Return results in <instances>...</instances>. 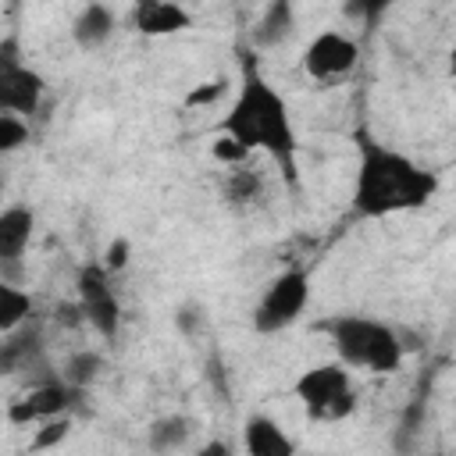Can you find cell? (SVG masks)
<instances>
[{
    "mask_svg": "<svg viewBox=\"0 0 456 456\" xmlns=\"http://www.w3.org/2000/svg\"><path fill=\"white\" fill-rule=\"evenodd\" d=\"M128 256H132V246H128V239H121V235H118V239H110V242H107V249H103V260H100V264H103L110 274H118V271H125V267H128Z\"/></svg>",
    "mask_w": 456,
    "mask_h": 456,
    "instance_id": "27",
    "label": "cell"
},
{
    "mask_svg": "<svg viewBox=\"0 0 456 456\" xmlns=\"http://www.w3.org/2000/svg\"><path fill=\"white\" fill-rule=\"evenodd\" d=\"M192 438V417L185 413H160L146 428V445L153 452H175Z\"/></svg>",
    "mask_w": 456,
    "mask_h": 456,
    "instance_id": "16",
    "label": "cell"
},
{
    "mask_svg": "<svg viewBox=\"0 0 456 456\" xmlns=\"http://www.w3.org/2000/svg\"><path fill=\"white\" fill-rule=\"evenodd\" d=\"M438 189L435 171L420 167L413 157L356 132V182H353V214L356 217H392L420 210Z\"/></svg>",
    "mask_w": 456,
    "mask_h": 456,
    "instance_id": "2",
    "label": "cell"
},
{
    "mask_svg": "<svg viewBox=\"0 0 456 456\" xmlns=\"http://www.w3.org/2000/svg\"><path fill=\"white\" fill-rule=\"evenodd\" d=\"M192 25V14L178 0H135L132 28L139 36H178Z\"/></svg>",
    "mask_w": 456,
    "mask_h": 456,
    "instance_id": "10",
    "label": "cell"
},
{
    "mask_svg": "<svg viewBox=\"0 0 456 456\" xmlns=\"http://www.w3.org/2000/svg\"><path fill=\"white\" fill-rule=\"evenodd\" d=\"M356 64H360L356 39L346 36V32H335V28L317 32L306 43V50H303V71L314 82H321V86H331L338 78H349L356 71Z\"/></svg>",
    "mask_w": 456,
    "mask_h": 456,
    "instance_id": "7",
    "label": "cell"
},
{
    "mask_svg": "<svg viewBox=\"0 0 456 456\" xmlns=\"http://www.w3.org/2000/svg\"><path fill=\"white\" fill-rule=\"evenodd\" d=\"M36 363H43V338L39 331H14L0 342V378L7 374H28Z\"/></svg>",
    "mask_w": 456,
    "mask_h": 456,
    "instance_id": "15",
    "label": "cell"
},
{
    "mask_svg": "<svg viewBox=\"0 0 456 456\" xmlns=\"http://www.w3.org/2000/svg\"><path fill=\"white\" fill-rule=\"evenodd\" d=\"M242 449L249 456H292L296 452V442L281 431L278 420L264 417V413H253L242 428Z\"/></svg>",
    "mask_w": 456,
    "mask_h": 456,
    "instance_id": "12",
    "label": "cell"
},
{
    "mask_svg": "<svg viewBox=\"0 0 456 456\" xmlns=\"http://www.w3.org/2000/svg\"><path fill=\"white\" fill-rule=\"evenodd\" d=\"M221 135L235 139L242 150L249 153H267L281 175L289 178V185H299V142H296V125L289 114L285 96L264 78V71L256 68V57L242 50V78L235 89V100L228 107V114L217 125Z\"/></svg>",
    "mask_w": 456,
    "mask_h": 456,
    "instance_id": "1",
    "label": "cell"
},
{
    "mask_svg": "<svg viewBox=\"0 0 456 456\" xmlns=\"http://www.w3.org/2000/svg\"><path fill=\"white\" fill-rule=\"evenodd\" d=\"M28 142V121L21 114H0V153H14Z\"/></svg>",
    "mask_w": 456,
    "mask_h": 456,
    "instance_id": "22",
    "label": "cell"
},
{
    "mask_svg": "<svg viewBox=\"0 0 456 456\" xmlns=\"http://www.w3.org/2000/svg\"><path fill=\"white\" fill-rule=\"evenodd\" d=\"M14 64H25L21 61V39L7 36V39H0V68H14Z\"/></svg>",
    "mask_w": 456,
    "mask_h": 456,
    "instance_id": "28",
    "label": "cell"
},
{
    "mask_svg": "<svg viewBox=\"0 0 456 456\" xmlns=\"http://www.w3.org/2000/svg\"><path fill=\"white\" fill-rule=\"evenodd\" d=\"M36 232V214L25 203L0 210V264H21Z\"/></svg>",
    "mask_w": 456,
    "mask_h": 456,
    "instance_id": "11",
    "label": "cell"
},
{
    "mask_svg": "<svg viewBox=\"0 0 456 456\" xmlns=\"http://www.w3.org/2000/svg\"><path fill=\"white\" fill-rule=\"evenodd\" d=\"M296 28V0H271L260 14V21L253 25V46L256 50H271L278 43H285V36H292Z\"/></svg>",
    "mask_w": 456,
    "mask_h": 456,
    "instance_id": "14",
    "label": "cell"
},
{
    "mask_svg": "<svg viewBox=\"0 0 456 456\" xmlns=\"http://www.w3.org/2000/svg\"><path fill=\"white\" fill-rule=\"evenodd\" d=\"M232 449L224 445V442H207V445H200V456H228Z\"/></svg>",
    "mask_w": 456,
    "mask_h": 456,
    "instance_id": "29",
    "label": "cell"
},
{
    "mask_svg": "<svg viewBox=\"0 0 456 456\" xmlns=\"http://www.w3.org/2000/svg\"><path fill=\"white\" fill-rule=\"evenodd\" d=\"M224 93H228V78H210V82H203V86L189 89V96H185V107H207V103L221 100Z\"/></svg>",
    "mask_w": 456,
    "mask_h": 456,
    "instance_id": "25",
    "label": "cell"
},
{
    "mask_svg": "<svg viewBox=\"0 0 456 456\" xmlns=\"http://www.w3.org/2000/svg\"><path fill=\"white\" fill-rule=\"evenodd\" d=\"M395 0H346V14L363 21V28H378V21L388 14Z\"/></svg>",
    "mask_w": 456,
    "mask_h": 456,
    "instance_id": "23",
    "label": "cell"
},
{
    "mask_svg": "<svg viewBox=\"0 0 456 456\" xmlns=\"http://www.w3.org/2000/svg\"><path fill=\"white\" fill-rule=\"evenodd\" d=\"M292 395L303 403L310 420H346L356 410V392H353V378L346 370V363H317L306 367L296 385Z\"/></svg>",
    "mask_w": 456,
    "mask_h": 456,
    "instance_id": "4",
    "label": "cell"
},
{
    "mask_svg": "<svg viewBox=\"0 0 456 456\" xmlns=\"http://www.w3.org/2000/svg\"><path fill=\"white\" fill-rule=\"evenodd\" d=\"M0 196H4V175H0Z\"/></svg>",
    "mask_w": 456,
    "mask_h": 456,
    "instance_id": "30",
    "label": "cell"
},
{
    "mask_svg": "<svg viewBox=\"0 0 456 456\" xmlns=\"http://www.w3.org/2000/svg\"><path fill=\"white\" fill-rule=\"evenodd\" d=\"M43 96H46V78L36 68L28 64L0 68V114L32 118L43 107Z\"/></svg>",
    "mask_w": 456,
    "mask_h": 456,
    "instance_id": "9",
    "label": "cell"
},
{
    "mask_svg": "<svg viewBox=\"0 0 456 456\" xmlns=\"http://www.w3.org/2000/svg\"><path fill=\"white\" fill-rule=\"evenodd\" d=\"M114 28H118V21H114V14H110V7L107 4H86L78 14H75V21H71V39H75V46L78 50H100L110 36H114Z\"/></svg>",
    "mask_w": 456,
    "mask_h": 456,
    "instance_id": "13",
    "label": "cell"
},
{
    "mask_svg": "<svg viewBox=\"0 0 456 456\" xmlns=\"http://www.w3.org/2000/svg\"><path fill=\"white\" fill-rule=\"evenodd\" d=\"M224 196H228V203H239V207L256 203L264 196V182H260L256 171H246V167L242 171H232L228 182H224Z\"/></svg>",
    "mask_w": 456,
    "mask_h": 456,
    "instance_id": "19",
    "label": "cell"
},
{
    "mask_svg": "<svg viewBox=\"0 0 456 456\" xmlns=\"http://www.w3.org/2000/svg\"><path fill=\"white\" fill-rule=\"evenodd\" d=\"M78 395H82V388H71L68 381H61V374L36 381L21 399H14L7 406V420L14 428H28V424H39L46 417H61L78 403Z\"/></svg>",
    "mask_w": 456,
    "mask_h": 456,
    "instance_id": "8",
    "label": "cell"
},
{
    "mask_svg": "<svg viewBox=\"0 0 456 456\" xmlns=\"http://www.w3.org/2000/svg\"><path fill=\"white\" fill-rule=\"evenodd\" d=\"M214 157L221 160V164H228V167H239V164H246L249 160V150H242L235 139H228V135H217L214 139Z\"/></svg>",
    "mask_w": 456,
    "mask_h": 456,
    "instance_id": "26",
    "label": "cell"
},
{
    "mask_svg": "<svg viewBox=\"0 0 456 456\" xmlns=\"http://www.w3.org/2000/svg\"><path fill=\"white\" fill-rule=\"evenodd\" d=\"M28 314H32V296L0 274V331L21 328L28 321Z\"/></svg>",
    "mask_w": 456,
    "mask_h": 456,
    "instance_id": "18",
    "label": "cell"
},
{
    "mask_svg": "<svg viewBox=\"0 0 456 456\" xmlns=\"http://www.w3.org/2000/svg\"><path fill=\"white\" fill-rule=\"evenodd\" d=\"M175 328H178V335H185V338H200L203 328H207V306H203L200 299L178 303V310H175Z\"/></svg>",
    "mask_w": 456,
    "mask_h": 456,
    "instance_id": "20",
    "label": "cell"
},
{
    "mask_svg": "<svg viewBox=\"0 0 456 456\" xmlns=\"http://www.w3.org/2000/svg\"><path fill=\"white\" fill-rule=\"evenodd\" d=\"M103 367H107V363H103V356H100L96 349H75V353L61 363V381H68L71 388H82V392H86V388L103 374Z\"/></svg>",
    "mask_w": 456,
    "mask_h": 456,
    "instance_id": "17",
    "label": "cell"
},
{
    "mask_svg": "<svg viewBox=\"0 0 456 456\" xmlns=\"http://www.w3.org/2000/svg\"><path fill=\"white\" fill-rule=\"evenodd\" d=\"M306 299H310V274L303 267H289L274 274L253 306V331L256 335L285 331L289 324L299 321V314L306 310Z\"/></svg>",
    "mask_w": 456,
    "mask_h": 456,
    "instance_id": "5",
    "label": "cell"
},
{
    "mask_svg": "<svg viewBox=\"0 0 456 456\" xmlns=\"http://www.w3.org/2000/svg\"><path fill=\"white\" fill-rule=\"evenodd\" d=\"M317 331L328 335L338 363L360 367L370 374H392L403 363V346L392 324L363 317V314H335L317 324Z\"/></svg>",
    "mask_w": 456,
    "mask_h": 456,
    "instance_id": "3",
    "label": "cell"
},
{
    "mask_svg": "<svg viewBox=\"0 0 456 456\" xmlns=\"http://www.w3.org/2000/svg\"><path fill=\"white\" fill-rule=\"evenodd\" d=\"M75 303L86 314V324H93V331L107 342L118 338L121 331V303L114 296L110 285V271L103 264H82L75 274Z\"/></svg>",
    "mask_w": 456,
    "mask_h": 456,
    "instance_id": "6",
    "label": "cell"
},
{
    "mask_svg": "<svg viewBox=\"0 0 456 456\" xmlns=\"http://www.w3.org/2000/svg\"><path fill=\"white\" fill-rule=\"evenodd\" d=\"M203 374H207V381H210L214 395H217L221 403H228V399H232V381H228V363L221 360V353H210V356H207Z\"/></svg>",
    "mask_w": 456,
    "mask_h": 456,
    "instance_id": "24",
    "label": "cell"
},
{
    "mask_svg": "<svg viewBox=\"0 0 456 456\" xmlns=\"http://www.w3.org/2000/svg\"><path fill=\"white\" fill-rule=\"evenodd\" d=\"M68 435H71V417H68V413L46 417V420H39V428H36V435H32V449H53V445H61Z\"/></svg>",
    "mask_w": 456,
    "mask_h": 456,
    "instance_id": "21",
    "label": "cell"
}]
</instances>
